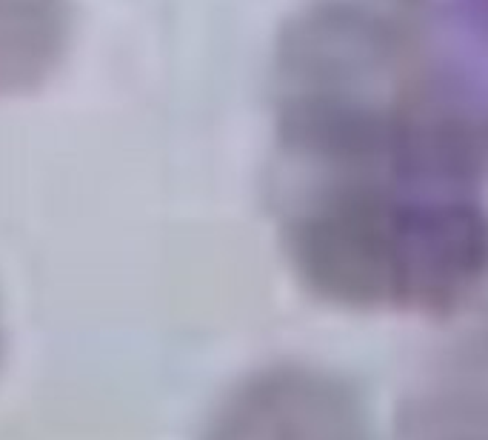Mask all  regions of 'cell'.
<instances>
[{
    "label": "cell",
    "mask_w": 488,
    "mask_h": 440,
    "mask_svg": "<svg viewBox=\"0 0 488 440\" xmlns=\"http://www.w3.org/2000/svg\"><path fill=\"white\" fill-rule=\"evenodd\" d=\"M425 0H314L277 57L274 212L291 263L360 309H448L488 280V126Z\"/></svg>",
    "instance_id": "6da1fadb"
},
{
    "label": "cell",
    "mask_w": 488,
    "mask_h": 440,
    "mask_svg": "<svg viewBox=\"0 0 488 440\" xmlns=\"http://www.w3.org/2000/svg\"><path fill=\"white\" fill-rule=\"evenodd\" d=\"M203 440H372L360 397L314 369H271L237 386Z\"/></svg>",
    "instance_id": "7a4b0ae2"
},
{
    "label": "cell",
    "mask_w": 488,
    "mask_h": 440,
    "mask_svg": "<svg viewBox=\"0 0 488 440\" xmlns=\"http://www.w3.org/2000/svg\"><path fill=\"white\" fill-rule=\"evenodd\" d=\"M394 440H488V321L425 360L400 400Z\"/></svg>",
    "instance_id": "3957f363"
},
{
    "label": "cell",
    "mask_w": 488,
    "mask_h": 440,
    "mask_svg": "<svg viewBox=\"0 0 488 440\" xmlns=\"http://www.w3.org/2000/svg\"><path fill=\"white\" fill-rule=\"evenodd\" d=\"M69 0H0V98L40 86L66 52Z\"/></svg>",
    "instance_id": "277c9868"
}]
</instances>
